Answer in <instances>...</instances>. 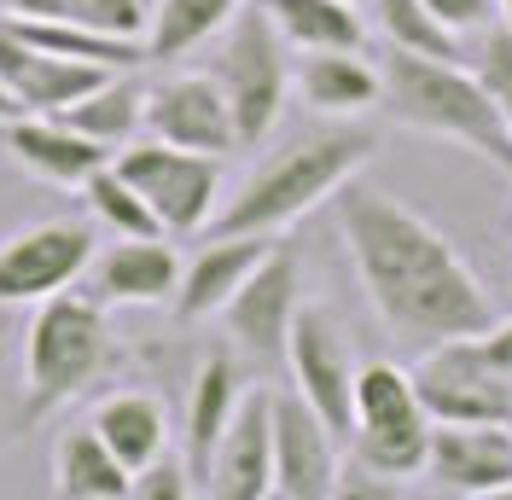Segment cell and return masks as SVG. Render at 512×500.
Returning <instances> with one entry per match:
<instances>
[{"label":"cell","instance_id":"1","mask_svg":"<svg viewBox=\"0 0 512 500\" xmlns=\"http://www.w3.org/2000/svg\"><path fill=\"white\" fill-rule=\"evenodd\" d=\"M338 233L350 250V268L379 326L402 349H437L448 338H472L495 320L489 285L472 274V262L454 250L437 221L408 210L396 192L344 181L332 192Z\"/></svg>","mask_w":512,"mask_h":500},{"label":"cell","instance_id":"2","mask_svg":"<svg viewBox=\"0 0 512 500\" xmlns=\"http://www.w3.org/2000/svg\"><path fill=\"white\" fill-rule=\"evenodd\" d=\"M379 111L408 134L425 140H448L460 152L495 163L501 175H512V134L507 117L495 111L489 88L478 82V70L460 59H425V53H402L384 47L379 59Z\"/></svg>","mask_w":512,"mask_h":500},{"label":"cell","instance_id":"3","mask_svg":"<svg viewBox=\"0 0 512 500\" xmlns=\"http://www.w3.org/2000/svg\"><path fill=\"white\" fill-rule=\"evenodd\" d=\"M373 146L379 140L367 128H332V134L291 140L274 157H262L251 175L239 181L233 198H222L210 233H262V239H280L309 210L332 204V192L367 169Z\"/></svg>","mask_w":512,"mask_h":500},{"label":"cell","instance_id":"4","mask_svg":"<svg viewBox=\"0 0 512 500\" xmlns=\"http://www.w3.org/2000/svg\"><path fill=\"white\" fill-rule=\"evenodd\" d=\"M111 361V326L105 303L94 291H53L41 297L24 326V361H18V390H24V419L41 425L64 402H76Z\"/></svg>","mask_w":512,"mask_h":500},{"label":"cell","instance_id":"5","mask_svg":"<svg viewBox=\"0 0 512 500\" xmlns=\"http://www.w3.org/2000/svg\"><path fill=\"white\" fill-rule=\"evenodd\" d=\"M286 35L274 30L268 6L251 0L227 18V30L210 41V76L222 82L227 105H233V128H239V146L251 152L262 146L280 111H286V94H291V59H286Z\"/></svg>","mask_w":512,"mask_h":500},{"label":"cell","instance_id":"6","mask_svg":"<svg viewBox=\"0 0 512 500\" xmlns=\"http://www.w3.org/2000/svg\"><path fill=\"white\" fill-rule=\"evenodd\" d=\"M350 460L373 466L379 477L414 483L431 448V413L419 402L414 367L361 361L355 367V413H350Z\"/></svg>","mask_w":512,"mask_h":500},{"label":"cell","instance_id":"7","mask_svg":"<svg viewBox=\"0 0 512 500\" xmlns=\"http://www.w3.org/2000/svg\"><path fill=\"white\" fill-rule=\"evenodd\" d=\"M117 175L152 204V216L169 239H192L210 233V221L222 210V157L169 146L158 134H134L128 146H117Z\"/></svg>","mask_w":512,"mask_h":500},{"label":"cell","instance_id":"8","mask_svg":"<svg viewBox=\"0 0 512 500\" xmlns=\"http://www.w3.org/2000/svg\"><path fill=\"white\" fill-rule=\"evenodd\" d=\"M297 309H303V262H297L291 245L274 239L268 256L251 268V280L227 297V309L216 320L227 326V338H233V349L245 361L274 367V361H286V338H291Z\"/></svg>","mask_w":512,"mask_h":500},{"label":"cell","instance_id":"9","mask_svg":"<svg viewBox=\"0 0 512 500\" xmlns=\"http://www.w3.org/2000/svg\"><path fill=\"white\" fill-rule=\"evenodd\" d=\"M94 227L88 221H35L0 239V309H35L41 297L70 291L94 268Z\"/></svg>","mask_w":512,"mask_h":500},{"label":"cell","instance_id":"10","mask_svg":"<svg viewBox=\"0 0 512 500\" xmlns=\"http://www.w3.org/2000/svg\"><path fill=\"white\" fill-rule=\"evenodd\" d=\"M414 384L431 425H512V378L483 361L472 338L414 355Z\"/></svg>","mask_w":512,"mask_h":500},{"label":"cell","instance_id":"11","mask_svg":"<svg viewBox=\"0 0 512 500\" xmlns=\"http://www.w3.org/2000/svg\"><path fill=\"white\" fill-rule=\"evenodd\" d=\"M286 373L291 390L315 407L320 419L350 437V413H355V355L350 338L338 332V320L320 309V303H303L297 320H291V338H286Z\"/></svg>","mask_w":512,"mask_h":500},{"label":"cell","instance_id":"12","mask_svg":"<svg viewBox=\"0 0 512 500\" xmlns=\"http://www.w3.org/2000/svg\"><path fill=\"white\" fill-rule=\"evenodd\" d=\"M274 407V495L280 500H332L338 489V431L297 390H268Z\"/></svg>","mask_w":512,"mask_h":500},{"label":"cell","instance_id":"13","mask_svg":"<svg viewBox=\"0 0 512 500\" xmlns=\"http://www.w3.org/2000/svg\"><path fill=\"white\" fill-rule=\"evenodd\" d=\"M146 134H158L169 146L187 152H239V128H233V105H227L222 82L210 70H181L146 88Z\"/></svg>","mask_w":512,"mask_h":500},{"label":"cell","instance_id":"14","mask_svg":"<svg viewBox=\"0 0 512 500\" xmlns=\"http://www.w3.org/2000/svg\"><path fill=\"white\" fill-rule=\"evenodd\" d=\"M419 477L460 500L512 495V425H431Z\"/></svg>","mask_w":512,"mask_h":500},{"label":"cell","instance_id":"15","mask_svg":"<svg viewBox=\"0 0 512 500\" xmlns=\"http://www.w3.org/2000/svg\"><path fill=\"white\" fill-rule=\"evenodd\" d=\"M204 495L216 500H268L274 495V407L268 390H245L227 431L210 448Z\"/></svg>","mask_w":512,"mask_h":500},{"label":"cell","instance_id":"16","mask_svg":"<svg viewBox=\"0 0 512 500\" xmlns=\"http://www.w3.org/2000/svg\"><path fill=\"white\" fill-rule=\"evenodd\" d=\"M105 76H111L105 64L47 53V47H35V41H24V35H12L0 24V82L18 99V111H30V117H59L64 105H76Z\"/></svg>","mask_w":512,"mask_h":500},{"label":"cell","instance_id":"17","mask_svg":"<svg viewBox=\"0 0 512 500\" xmlns=\"http://www.w3.org/2000/svg\"><path fill=\"white\" fill-rule=\"evenodd\" d=\"M0 140H6V157L47 187H82L88 175H99L117 157L111 146H99L94 134L70 128L64 117H30V111L0 123Z\"/></svg>","mask_w":512,"mask_h":500},{"label":"cell","instance_id":"18","mask_svg":"<svg viewBox=\"0 0 512 500\" xmlns=\"http://www.w3.org/2000/svg\"><path fill=\"white\" fill-rule=\"evenodd\" d=\"M94 297L111 309V303H128V309H158V303H175V285H181V256L169 245V233H140V239H123L117 245L94 250Z\"/></svg>","mask_w":512,"mask_h":500},{"label":"cell","instance_id":"19","mask_svg":"<svg viewBox=\"0 0 512 500\" xmlns=\"http://www.w3.org/2000/svg\"><path fill=\"white\" fill-rule=\"evenodd\" d=\"M274 239H262V233H210L204 250L181 262V285H175V320L181 326H198V320H216L227 309V297L239 291V285L251 280V268L268 256Z\"/></svg>","mask_w":512,"mask_h":500},{"label":"cell","instance_id":"20","mask_svg":"<svg viewBox=\"0 0 512 500\" xmlns=\"http://www.w3.org/2000/svg\"><path fill=\"white\" fill-rule=\"evenodd\" d=\"M291 88L315 117H367V111H379V64L361 47L303 53L291 70Z\"/></svg>","mask_w":512,"mask_h":500},{"label":"cell","instance_id":"21","mask_svg":"<svg viewBox=\"0 0 512 500\" xmlns=\"http://www.w3.org/2000/svg\"><path fill=\"white\" fill-rule=\"evenodd\" d=\"M245 367H239V349H210L204 361H198V373H192V390H187V466L198 477V489H204V466H210V448L216 437L227 431V419H233V407L245 402Z\"/></svg>","mask_w":512,"mask_h":500},{"label":"cell","instance_id":"22","mask_svg":"<svg viewBox=\"0 0 512 500\" xmlns=\"http://www.w3.org/2000/svg\"><path fill=\"white\" fill-rule=\"evenodd\" d=\"M88 425L105 437V448L128 471H140L146 460H158L163 448H169V407L152 390H111V396H99Z\"/></svg>","mask_w":512,"mask_h":500},{"label":"cell","instance_id":"23","mask_svg":"<svg viewBox=\"0 0 512 500\" xmlns=\"http://www.w3.org/2000/svg\"><path fill=\"white\" fill-rule=\"evenodd\" d=\"M239 6L245 0H146V35H140L146 64H175L210 47Z\"/></svg>","mask_w":512,"mask_h":500},{"label":"cell","instance_id":"24","mask_svg":"<svg viewBox=\"0 0 512 500\" xmlns=\"http://www.w3.org/2000/svg\"><path fill=\"white\" fill-rule=\"evenodd\" d=\"M134 471L105 448L94 425H76L53 442V495L64 500H128Z\"/></svg>","mask_w":512,"mask_h":500},{"label":"cell","instance_id":"25","mask_svg":"<svg viewBox=\"0 0 512 500\" xmlns=\"http://www.w3.org/2000/svg\"><path fill=\"white\" fill-rule=\"evenodd\" d=\"M274 30L291 53H326V47H367L361 0H262Z\"/></svg>","mask_w":512,"mask_h":500},{"label":"cell","instance_id":"26","mask_svg":"<svg viewBox=\"0 0 512 500\" xmlns=\"http://www.w3.org/2000/svg\"><path fill=\"white\" fill-rule=\"evenodd\" d=\"M70 128H82V134H94L99 146H128L134 134H146V88L128 76V70H111L99 88L76 99V105H64L59 111Z\"/></svg>","mask_w":512,"mask_h":500},{"label":"cell","instance_id":"27","mask_svg":"<svg viewBox=\"0 0 512 500\" xmlns=\"http://www.w3.org/2000/svg\"><path fill=\"white\" fill-rule=\"evenodd\" d=\"M379 24L384 47H402V53H425V59H466V41L454 30H443L431 18L425 0H361Z\"/></svg>","mask_w":512,"mask_h":500},{"label":"cell","instance_id":"28","mask_svg":"<svg viewBox=\"0 0 512 500\" xmlns=\"http://www.w3.org/2000/svg\"><path fill=\"white\" fill-rule=\"evenodd\" d=\"M82 198H88L94 221H105V227H111V233H123V239L163 233L158 216H152V204H146V198L128 187L123 175H117V163H105L99 175H88V181H82Z\"/></svg>","mask_w":512,"mask_h":500},{"label":"cell","instance_id":"29","mask_svg":"<svg viewBox=\"0 0 512 500\" xmlns=\"http://www.w3.org/2000/svg\"><path fill=\"white\" fill-rule=\"evenodd\" d=\"M466 59H472V70H478V82L489 88V99H495V111L507 117V134H512V24H483L472 41H466Z\"/></svg>","mask_w":512,"mask_h":500},{"label":"cell","instance_id":"30","mask_svg":"<svg viewBox=\"0 0 512 500\" xmlns=\"http://www.w3.org/2000/svg\"><path fill=\"white\" fill-rule=\"evenodd\" d=\"M128 495L134 500H187V495H198V477H192L187 454H169L163 448L158 460H146V466L128 477Z\"/></svg>","mask_w":512,"mask_h":500},{"label":"cell","instance_id":"31","mask_svg":"<svg viewBox=\"0 0 512 500\" xmlns=\"http://www.w3.org/2000/svg\"><path fill=\"white\" fill-rule=\"evenodd\" d=\"M425 6H431V18H437L443 30H454L460 41H472L483 24H495V18H501V6H495V0H425Z\"/></svg>","mask_w":512,"mask_h":500},{"label":"cell","instance_id":"32","mask_svg":"<svg viewBox=\"0 0 512 500\" xmlns=\"http://www.w3.org/2000/svg\"><path fill=\"white\" fill-rule=\"evenodd\" d=\"M30 431V419H24V390H18V378L6 367V344H0V448L12 437H24Z\"/></svg>","mask_w":512,"mask_h":500},{"label":"cell","instance_id":"33","mask_svg":"<svg viewBox=\"0 0 512 500\" xmlns=\"http://www.w3.org/2000/svg\"><path fill=\"white\" fill-rule=\"evenodd\" d=\"M472 349H478L483 361L495 367V373H507L512 378V320L507 314H495L483 332H472Z\"/></svg>","mask_w":512,"mask_h":500},{"label":"cell","instance_id":"34","mask_svg":"<svg viewBox=\"0 0 512 500\" xmlns=\"http://www.w3.org/2000/svg\"><path fill=\"white\" fill-rule=\"evenodd\" d=\"M12 117H24V111H18V99L6 94V82H0V123H12Z\"/></svg>","mask_w":512,"mask_h":500},{"label":"cell","instance_id":"35","mask_svg":"<svg viewBox=\"0 0 512 500\" xmlns=\"http://www.w3.org/2000/svg\"><path fill=\"white\" fill-rule=\"evenodd\" d=\"M501 6V24H512V0H495Z\"/></svg>","mask_w":512,"mask_h":500},{"label":"cell","instance_id":"36","mask_svg":"<svg viewBox=\"0 0 512 500\" xmlns=\"http://www.w3.org/2000/svg\"><path fill=\"white\" fill-rule=\"evenodd\" d=\"M0 12H6V0H0Z\"/></svg>","mask_w":512,"mask_h":500}]
</instances>
